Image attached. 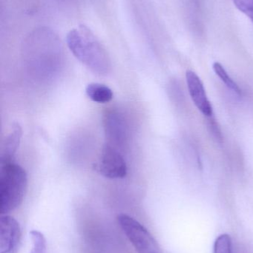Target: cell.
Wrapping results in <instances>:
<instances>
[{"instance_id": "obj_4", "label": "cell", "mask_w": 253, "mask_h": 253, "mask_svg": "<svg viewBox=\"0 0 253 253\" xmlns=\"http://www.w3.org/2000/svg\"><path fill=\"white\" fill-rule=\"evenodd\" d=\"M98 172L108 178H123L127 174V166L120 152L110 144L102 148L101 159L97 165Z\"/></svg>"}, {"instance_id": "obj_1", "label": "cell", "mask_w": 253, "mask_h": 253, "mask_svg": "<svg viewBox=\"0 0 253 253\" xmlns=\"http://www.w3.org/2000/svg\"><path fill=\"white\" fill-rule=\"evenodd\" d=\"M66 42L74 56L91 71L101 75L109 72L111 63L107 52L87 27L80 25L71 30Z\"/></svg>"}, {"instance_id": "obj_14", "label": "cell", "mask_w": 253, "mask_h": 253, "mask_svg": "<svg viewBox=\"0 0 253 253\" xmlns=\"http://www.w3.org/2000/svg\"><path fill=\"white\" fill-rule=\"evenodd\" d=\"M209 127L211 128V131H212V133L215 135V136L218 139L222 140L221 130H220L219 127L217 126V123H215V120H210V122H209Z\"/></svg>"}, {"instance_id": "obj_5", "label": "cell", "mask_w": 253, "mask_h": 253, "mask_svg": "<svg viewBox=\"0 0 253 253\" xmlns=\"http://www.w3.org/2000/svg\"><path fill=\"white\" fill-rule=\"evenodd\" d=\"M22 232L16 219L10 215L0 218V253H16L20 245Z\"/></svg>"}, {"instance_id": "obj_2", "label": "cell", "mask_w": 253, "mask_h": 253, "mask_svg": "<svg viewBox=\"0 0 253 253\" xmlns=\"http://www.w3.org/2000/svg\"><path fill=\"white\" fill-rule=\"evenodd\" d=\"M28 176L16 164L2 165L0 176V212L5 215L22 204L26 193Z\"/></svg>"}, {"instance_id": "obj_10", "label": "cell", "mask_w": 253, "mask_h": 253, "mask_svg": "<svg viewBox=\"0 0 253 253\" xmlns=\"http://www.w3.org/2000/svg\"><path fill=\"white\" fill-rule=\"evenodd\" d=\"M212 68H213L214 71H215L216 75L221 79V81H222L230 90H233V91H234L235 93H237V94H242V90H241L240 87L233 81V79L230 77V75L227 74V71H226V70L224 69V67L222 66L221 63L218 62H215L213 65H212Z\"/></svg>"}, {"instance_id": "obj_8", "label": "cell", "mask_w": 253, "mask_h": 253, "mask_svg": "<svg viewBox=\"0 0 253 253\" xmlns=\"http://www.w3.org/2000/svg\"><path fill=\"white\" fill-rule=\"evenodd\" d=\"M22 135V127L19 123H14L11 126L8 135L3 141L1 153V162L2 165L12 163L13 156L20 143Z\"/></svg>"}, {"instance_id": "obj_7", "label": "cell", "mask_w": 253, "mask_h": 253, "mask_svg": "<svg viewBox=\"0 0 253 253\" xmlns=\"http://www.w3.org/2000/svg\"><path fill=\"white\" fill-rule=\"evenodd\" d=\"M104 128L110 145H122L126 138V126L120 114L115 112L106 114L104 119Z\"/></svg>"}, {"instance_id": "obj_3", "label": "cell", "mask_w": 253, "mask_h": 253, "mask_svg": "<svg viewBox=\"0 0 253 253\" xmlns=\"http://www.w3.org/2000/svg\"><path fill=\"white\" fill-rule=\"evenodd\" d=\"M117 220L138 253H163L151 233L135 218L122 213Z\"/></svg>"}, {"instance_id": "obj_11", "label": "cell", "mask_w": 253, "mask_h": 253, "mask_svg": "<svg viewBox=\"0 0 253 253\" xmlns=\"http://www.w3.org/2000/svg\"><path fill=\"white\" fill-rule=\"evenodd\" d=\"M32 249L30 253H46V240L44 235L37 230H32L30 232Z\"/></svg>"}, {"instance_id": "obj_13", "label": "cell", "mask_w": 253, "mask_h": 253, "mask_svg": "<svg viewBox=\"0 0 253 253\" xmlns=\"http://www.w3.org/2000/svg\"><path fill=\"white\" fill-rule=\"evenodd\" d=\"M235 6L253 22V0H233Z\"/></svg>"}, {"instance_id": "obj_6", "label": "cell", "mask_w": 253, "mask_h": 253, "mask_svg": "<svg viewBox=\"0 0 253 253\" xmlns=\"http://www.w3.org/2000/svg\"><path fill=\"white\" fill-rule=\"evenodd\" d=\"M186 80L192 100L198 109L206 117H212L213 114L212 105L208 99L200 77L193 71H188L186 73Z\"/></svg>"}, {"instance_id": "obj_9", "label": "cell", "mask_w": 253, "mask_h": 253, "mask_svg": "<svg viewBox=\"0 0 253 253\" xmlns=\"http://www.w3.org/2000/svg\"><path fill=\"white\" fill-rule=\"evenodd\" d=\"M86 94L88 97L98 103H107L113 99L112 90L100 83H91L86 87Z\"/></svg>"}, {"instance_id": "obj_12", "label": "cell", "mask_w": 253, "mask_h": 253, "mask_svg": "<svg viewBox=\"0 0 253 253\" xmlns=\"http://www.w3.org/2000/svg\"><path fill=\"white\" fill-rule=\"evenodd\" d=\"M214 253H233L232 239L228 234H222L217 238L214 245Z\"/></svg>"}]
</instances>
